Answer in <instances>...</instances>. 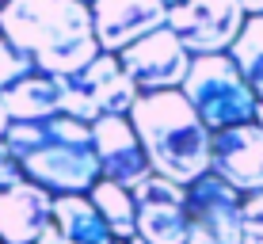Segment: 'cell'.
I'll list each match as a JSON object with an SVG mask.
<instances>
[{"instance_id":"277c9868","label":"cell","mask_w":263,"mask_h":244,"mask_svg":"<svg viewBox=\"0 0 263 244\" xmlns=\"http://www.w3.org/2000/svg\"><path fill=\"white\" fill-rule=\"evenodd\" d=\"M187 103L195 107V115L210 134L233 130V126L256 122V92L248 88V80L240 77V69L233 65L229 53H210V58H195L191 73H187L183 88Z\"/></svg>"},{"instance_id":"d6986e66","label":"cell","mask_w":263,"mask_h":244,"mask_svg":"<svg viewBox=\"0 0 263 244\" xmlns=\"http://www.w3.org/2000/svg\"><path fill=\"white\" fill-rule=\"evenodd\" d=\"M240 244H263V191L244 195L240 206Z\"/></svg>"},{"instance_id":"f546056e","label":"cell","mask_w":263,"mask_h":244,"mask_svg":"<svg viewBox=\"0 0 263 244\" xmlns=\"http://www.w3.org/2000/svg\"><path fill=\"white\" fill-rule=\"evenodd\" d=\"M0 4H4V0H0Z\"/></svg>"},{"instance_id":"2e32d148","label":"cell","mask_w":263,"mask_h":244,"mask_svg":"<svg viewBox=\"0 0 263 244\" xmlns=\"http://www.w3.org/2000/svg\"><path fill=\"white\" fill-rule=\"evenodd\" d=\"M92 206L103 214V221L111 225L115 240H134L138 237V202H134V191L111 183V179H99V183L88 191Z\"/></svg>"},{"instance_id":"d4e9b609","label":"cell","mask_w":263,"mask_h":244,"mask_svg":"<svg viewBox=\"0 0 263 244\" xmlns=\"http://www.w3.org/2000/svg\"><path fill=\"white\" fill-rule=\"evenodd\" d=\"M256 122L263 126V99H259V103H256Z\"/></svg>"},{"instance_id":"4316f807","label":"cell","mask_w":263,"mask_h":244,"mask_svg":"<svg viewBox=\"0 0 263 244\" xmlns=\"http://www.w3.org/2000/svg\"><path fill=\"white\" fill-rule=\"evenodd\" d=\"M130 244H145V240H141V237H134V240H130Z\"/></svg>"},{"instance_id":"7a4b0ae2","label":"cell","mask_w":263,"mask_h":244,"mask_svg":"<svg viewBox=\"0 0 263 244\" xmlns=\"http://www.w3.org/2000/svg\"><path fill=\"white\" fill-rule=\"evenodd\" d=\"M4 145L20 160L23 179L39 183L42 191L58 195H88L103 179L92 141V126L69 115H53L42 122H12Z\"/></svg>"},{"instance_id":"cb8c5ba5","label":"cell","mask_w":263,"mask_h":244,"mask_svg":"<svg viewBox=\"0 0 263 244\" xmlns=\"http://www.w3.org/2000/svg\"><path fill=\"white\" fill-rule=\"evenodd\" d=\"M8 126H12V119H8V111H4V103H0V141H4V134H8Z\"/></svg>"},{"instance_id":"e0dca14e","label":"cell","mask_w":263,"mask_h":244,"mask_svg":"<svg viewBox=\"0 0 263 244\" xmlns=\"http://www.w3.org/2000/svg\"><path fill=\"white\" fill-rule=\"evenodd\" d=\"M229 58L240 69V77L248 80V88L256 92V99H263V15H248L240 39L229 50Z\"/></svg>"},{"instance_id":"8992f818","label":"cell","mask_w":263,"mask_h":244,"mask_svg":"<svg viewBox=\"0 0 263 244\" xmlns=\"http://www.w3.org/2000/svg\"><path fill=\"white\" fill-rule=\"evenodd\" d=\"M244 23H248V15L237 0H183V4L168 8V31L191 58L229 53Z\"/></svg>"},{"instance_id":"9a60e30c","label":"cell","mask_w":263,"mask_h":244,"mask_svg":"<svg viewBox=\"0 0 263 244\" xmlns=\"http://www.w3.org/2000/svg\"><path fill=\"white\" fill-rule=\"evenodd\" d=\"M53 225L65 244H115L111 225L92 206L88 195H58L53 198Z\"/></svg>"},{"instance_id":"83f0119b","label":"cell","mask_w":263,"mask_h":244,"mask_svg":"<svg viewBox=\"0 0 263 244\" xmlns=\"http://www.w3.org/2000/svg\"><path fill=\"white\" fill-rule=\"evenodd\" d=\"M115 244H130V240H115Z\"/></svg>"},{"instance_id":"30bf717a","label":"cell","mask_w":263,"mask_h":244,"mask_svg":"<svg viewBox=\"0 0 263 244\" xmlns=\"http://www.w3.org/2000/svg\"><path fill=\"white\" fill-rule=\"evenodd\" d=\"M210 172L240 195L263 191V126L244 122L214 134L210 141Z\"/></svg>"},{"instance_id":"7c38bea8","label":"cell","mask_w":263,"mask_h":244,"mask_svg":"<svg viewBox=\"0 0 263 244\" xmlns=\"http://www.w3.org/2000/svg\"><path fill=\"white\" fill-rule=\"evenodd\" d=\"M240 206L244 195L233 191L225 179L206 172L187 187V210H191V225L206 229L217 244H240Z\"/></svg>"},{"instance_id":"603a6c76","label":"cell","mask_w":263,"mask_h":244,"mask_svg":"<svg viewBox=\"0 0 263 244\" xmlns=\"http://www.w3.org/2000/svg\"><path fill=\"white\" fill-rule=\"evenodd\" d=\"M244 8V15H263V0H237Z\"/></svg>"},{"instance_id":"ba28073f","label":"cell","mask_w":263,"mask_h":244,"mask_svg":"<svg viewBox=\"0 0 263 244\" xmlns=\"http://www.w3.org/2000/svg\"><path fill=\"white\" fill-rule=\"evenodd\" d=\"M134 202H138V237L145 244H187L191 233L187 187L149 172L134 187Z\"/></svg>"},{"instance_id":"44dd1931","label":"cell","mask_w":263,"mask_h":244,"mask_svg":"<svg viewBox=\"0 0 263 244\" xmlns=\"http://www.w3.org/2000/svg\"><path fill=\"white\" fill-rule=\"evenodd\" d=\"M34 244H65V240H61V233H58V225H46V229H42V237L39 240H34Z\"/></svg>"},{"instance_id":"52a82bcc","label":"cell","mask_w":263,"mask_h":244,"mask_svg":"<svg viewBox=\"0 0 263 244\" xmlns=\"http://www.w3.org/2000/svg\"><path fill=\"white\" fill-rule=\"evenodd\" d=\"M126 77L134 80V88H138L141 96L149 92H172V88H183L187 73H191V53L179 46V39L168 31H153L149 39L134 42L130 50L119 53Z\"/></svg>"},{"instance_id":"6da1fadb","label":"cell","mask_w":263,"mask_h":244,"mask_svg":"<svg viewBox=\"0 0 263 244\" xmlns=\"http://www.w3.org/2000/svg\"><path fill=\"white\" fill-rule=\"evenodd\" d=\"M0 34L46 77H77L103 53L84 0H4Z\"/></svg>"},{"instance_id":"ac0fdd59","label":"cell","mask_w":263,"mask_h":244,"mask_svg":"<svg viewBox=\"0 0 263 244\" xmlns=\"http://www.w3.org/2000/svg\"><path fill=\"white\" fill-rule=\"evenodd\" d=\"M31 73H34V61L0 34V96H4L8 88H15L20 80H27Z\"/></svg>"},{"instance_id":"5b68a950","label":"cell","mask_w":263,"mask_h":244,"mask_svg":"<svg viewBox=\"0 0 263 244\" xmlns=\"http://www.w3.org/2000/svg\"><path fill=\"white\" fill-rule=\"evenodd\" d=\"M138 96L141 92L126 77L119 53H99L88 69H80L77 77H65L61 115L88 126H96L99 119H130Z\"/></svg>"},{"instance_id":"484cf974","label":"cell","mask_w":263,"mask_h":244,"mask_svg":"<svg viewBox=\"0 0 263 244\" xmlns=\"http://www.w3.org/2000/svg\"><path fill=\"white\" fill-rule=\"evenodd\" d=\"M164 4H168V8H176V4H183V0H164Z\"/></svg>"},{"instance_id":"ffe728a7","label":"cell","mask_w":263,"mask_h":244,"mask_svg":"<svg viewBox=\"0 0 263 244\" xmlns=\"http://www.w3.org/2000/svg\"><path fill=\"white\" fill-rule=\"evenodd\" d=\"M20 179H23L20 160H15L12 153H8V145L0 141V191H4V187H12V183H20Z\"/></svg>"},{"instance_id":"f1b7e54d","label":"cell","mask_w":263,"mask_h":244,"mask_svg":"<svg viewBox=\"0 0 263 244\" xmlns=\"http://www.w3.org/2000/svg\"><path fill=\"white\" fill-rule=\"evenodd\" d=\"M84 4H92V0H84Z\"/></svg>"},{"instance_id":"5bb4252c","label":"cell","mask_w":263,"mask_h":244,"mask_svg":"<svg viewBox=\"0 0 263 244\" xmlns=\"http://www.w3.org/2000/svg\"><path fill=\"white\" fill-rule=\"evenodd\" d=\"M61 99H65V77L31 73L15 88H8L0 96V103H4L12 122H42V119L61 115Z\"/></svg>"},{"instance_id":"4fadbf2b","label":"cell","mask_w":263,"mask_h":244,"mask_svg":"<svg viewBox=\"0 0 263 244\" xmlns=\"http://www.w3.org/2000/svg\"><path fill=\"white\" fill-rule=\"evenodd\" d=\"M53 221V195L31 179L0 191V244H34Z\"/></svg>"},{"instance_id":"7402d4cb","label":"cell","mask_w":263,"mask_h":244,"mask_svg":"<svg viewBox=\"0 0 263 244\" xmlns=\"http://www.w3.org/2000/svg\"><path fill=\"white\" fill-rule=\"evenodd\" d=\"M187 244H217L206 229H198V225H191V233H187Z\"/></svg>"},{"instance_id":"8fae6325","label":"cell","mask_w":263,"mask_h":244,"mask_svg":"<svg viewBox=\"0 0 263 244\" xmlns=\"http://www.w3.org/2000/svg\"><path fill=\"white\" fill-rule=\"evenodd\" d=\"M92 141H96V157H99L103 179L134 191L149 176V160H145V149H141L138 130H134L130 119H99L92 126Z\"/></svg>"},{"instance_id":"9c48e42d","label":"cell","mask_w":263,"mask_h":244,"mask_svg":"<svg viewBox=\"0 0 263 244\" xmlns=\"http://www.w3.org/2000/svg\"><path fill=\"white\" fill-rule=\"evenodd\" d=\"M92 23L103 53H122L134 42L168 27L164 0H92Z\"/></svg>"},{"instance_id":"3957f363","label":"cell","mask_w":263,"mask_h":244,"mask_svg":"<svg viewBox=\"0 0 263 244\" xmlns=\"http://www.w3.org/2000/svg\"><path fill=\"white\" fill-rule=\"evenodd\" d=\"M130 122L138 130L149 172L160 179H172L179 187H191L210 172V141L214 134L202 126L195 107L179 88L172 92L138 96L130 111Z\"/></svg>"}]
</instances>
